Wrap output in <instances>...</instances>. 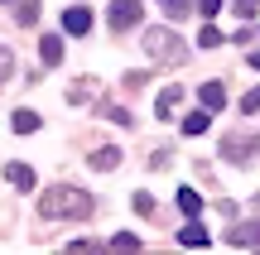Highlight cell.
I'll use <instances>...</instances> for the list:
<instances>
[{
  "mask_svg": "<svg viewBox=\"0 0 260 255\" xmlns=\"http://www.w3.org/2000/svg\"><path fill=\"white\" fill-rule=\"evenodd\" d=\"M198 10H203V15H217V10H222V0H198Z\"/></svg>",
  "mask_w": 260,
  "mask_h": 255,
  "instance_id": "obj_25",
  "label": "cell"
},
{
  "mask_svg": "<svg viewBox=\"0 0 260 255\" xmlns=\"http://www.w3.org/2000/svg\"><path fill=\"white\" fill-rule=\"evenodd\" d=\"M106 116H111L116 125H135V111H125V106H111V111H106Z\"/></svg>",
  "mask_w": 260,
  "mask_h": 255,
  "instance_id": "obj_23",
  "label": "cell"
},
{
  "mask_svg": "<svg viewBox=\"0 0 260 255\" xmlns=\"http://www.w3.org/2000/svg\"><path fill=\"white\" fill-rule=\"evenodd\" d=\"M251 111H260V87H251V92L241 96V116H251Z\"/></svg>",
  "mask_w": 260,
  "mask_h": 255,
  "instance_id": "obj_21",
  "label": "cell"
},
{
  "mask_svg": "<svg viewBox=\"0 0 260 255\" xmlns=\"http://www.w3.org/2000/svg\"><path fill=\"white\" fill-rule=\"evenodd\" d=\"M232 5H236V15H255V5H260V0H232Z\"/></svg>",
  "mask_w": 260,
  "mask_h": 255,
  "instance_id": "obj_24",
  "label": "cell"
},
{
  "mask_svg": "<svg viewBox=\"0 0 260 255\" xmlns=\"http://www.w3.org/2000/svg\"><path fill=\"white\" fill-rule=\"evenodd\" d=\"M39 58H44V67H58V63H63V39L44 34V39H39Z\"/></svg>",
  "mask_w": 260,
  "mask_h": 255,
  "instance_id": "obj_7",
  "label": "cell"
},
{
  "mask_svg": "<svg viewBox=\"0 0 260 255\" xmlns=\"http://www.w3.org/2000/svg\"><path fill=\"white\" fill-rule=\"evenodd\" d=\"M10 72H15V53L0 44V82H10Z\"/></svg>",
  "mask_w": 260,
  "mask_h": 255,
  "instance_id": "obj_19",
  "label": "cell"
},
{
  "mask_svg": "<svg viewBox=\"0 0 260 255\" xmlns=\"http://www.w3.org/2000/svg\"><path fill=\"white\" fill-rule=\"evenodd\" d=\"M198 101H203V111H222V106H226L222 82H203V87H198Z\"/></svg>",
  "mask_w": 260,
  "mask_h": 255,
  "instance_id": "obj_8",
  "label": "cell"
},
{
  "mask_svg": "<svg viewBox=\"0 0 260 255\" xmlns=\"http://www.w3.org/2000/svg\"><path fill=\"white\" fill-rule=\"evenodd\" d=\"M178 207H183L188 217H198V212H203V198H198L193 188H178Z\"/></svg>",
  "mask_w": 260,
  "mask_h": 255,
  "instance_id": "obj_16",
  "label": "cell"
},
{
  "mask_svg": "<svg viewBox=\"0 0 260 255\" xmlns=\"http://www.w3.org/2000/svg\"><path fill=\"white\" fill-rule=\"evenodd\" d=\"M255 202H260V198H255Z\"/></svg>",
  "mask_w": 260,
  "mask_h": 255,
  "instance_id": "obj_28",
  "label": "cell"
},
{
  "mask_svg": "<svg viewBox=\"0 0 260 255\" xmlns=\"http://www.w3.org/2000/svg\"><path fill=\"white\" fill-rule=\"evenodd\" d=\"M145 53L154 58V63H178V58H188L183 39L169 34V29H145Z\"/></svg>",
  "mask_w": 260,
  "mask_h": 255,
  "instance_id": "obj_2",
  "label": "cell"
},
{
  "mask_svg": "<svg viewBox=\"0 0 260 255\" xmlns=\"http://www.w3.org/2000/svg\"><path fill=\"white\" fill-rule=\"evenodd\" d=\"M39 212L53 222H82L96 212V202L82 188H48V193H39Z\"/></svg>",
  "mask_w": 260,
  "mask_h": 255,
  "instance_id": "obj_1",
  "label": "cell"
},
{
  "mask_svg": "<svg viewBox=\"0 0 260 255\" xmlns=\"http://www.w3.org/2000/svg\"><path fill=\"white\" fill-rule=\"evenodd\" d=\"M207 116H212V111H193V116H183V135H207Z\"/></svg>",
  "mask_w": 260,
  "mask_h": 255,
  "instance_id": "obj_13",
  "label": "cell"
},
{
  "mask_svg": "<svg viewBox=\"0 0 260 255\" xmlns=\"http://www.w3.org/2000/svg\"><path fill=\"white\" fill-rule=\"evenodd\" d=\"M5 178L15 183V193H34V169H29V164H10Z\"/></svg>",
  "mask_w": 260,
  "mask_h": 255,
  "instance_id": "obj_9",
  "label": "cell"
},
{
  "mask_svg": "<svg viewBox=\"0 0 260 255\" xmlns=\"http://www.w3.org/2000/svg\"><path fill=\"white\" fill-rule=\"evenodd\" d=\"M135 212L140 217H154V198H149V193H135Z\"/></svg>",
  "mask_w": 260,
  "mask_h": 255,
  "instance_id": "obj_22",
  "label": "cell"
},
{
  "mask_svg": "<svg viewBox=\"0 0 260 255\" xmlns=\"http://www.w3.org/2000/svg\"><path fill=\"white\" fill-rule=\"evenodd\" d=\"M246 63H251V67H260V53H246Z\"/></svg>",
  "mask_w": 260,
  "mask_h": 255,
  "instance_id": "obj_26",
  "label": "cell"
},
{
  "mask_svg": "<svg viewBox=\"0 0 260 255\" xmlns=\"http://www.w3.org/2000/svg\"><path fill=\"white\" fill-rule=\"evenodd\" d=\"M106 250H116V255H135V250H140V236H130V231H121V236H116V241H111Z\"/></svg>",
  "mask_w": 260,
  "mask_h": 255,
  "instance_id": "obj_14",
  "label": "cell"
},
{
  "mask_svg": "<svg viewBox=\"0 0 260 255\" xmlns=\"http://www.w3.org/2000/svg\"><path fill=\"white\" fill-rule=\"evenodd\" d=\"M10 125H15V135H34L39 130V116L34 111H15V116H10Z\"/></svg>",
  "mask_w": 260,
  "mask_h": 255,
  "instance_id": "obj_12",
  "label": "cell"
},
{
  "mask_svg": "<svg viewBox=\"0 0 260 255\" xmlns=\"http://www.w3.org/2000/svg\"><path fill=\"white\" fill-rule=\"evenodd\" d=\"M140 0H111V10H106V19H111V29L116 34H125V29H135L140 24Z\"/></svg>",
  "mask_w": 260,
  "mask_h": 255,
  "instance_id": "obj_3",
  "label": "cell"
},
{
  "mask_svg": "<svg viewBox=\"0 0 260 255\" xmlns=\"http://www.w3.org/2000/svg\"><path fill=\"white\" fill-rule=\"evenodd\" d=\"M116 164H121V150H111V144L92 154V169H116Z\"/></svg>",
  "mask_w": 260,
  "mask_h": 255,
  "instance_id": "obj_15",
  "label": "cell"
},
{
  "mask_svg": "<svg viewBox=\"0 0 260 255\" xmlns=\"http://www.w3.org/2000/svg\"><path fill=\"white\" fill-rule=\"evenodd\" d=\"M226 246H236V250H260V222H236V227L226 231Z\"/></svg>",
  "mask_w": 260,
  "mask_h": 255,
  "instance_id": "obj_5",
  "label": "cell"
},
{
  "mask_svg": "<svg viewBox=\"0 0 260 255\" xmlns=\"http://www.w3.org/2000/svg\"><path fill=\"white\" fill-rule=\"evenodd\" d=\"M92 92H96V82H87V77H82V82H73V87H68V101H73V106H82Z\"/></svg>",
  "mask_w": 260,
  "mask_h": 255,
  "instance_id": "obj_17",
  "label": "cell"
},
{
  "mask_svg": "<svg viewBox=\"0 0 260 255\" xmlns=\"http://www.w3.org/2000/svg\"><path fill=\"white\" fill-rule=\"evenodd\" d=\"M164 5H178V0H164Z\"/></svg>",
  "mask_w": 260,
  "mask_h": 255,
  "instance_id": "obj_27",
  "label": "cell"
},
{
  "mask_svg": "<svg viewBox=\"0 0 260 255\" xmlns=\"http://www.w3.org/2000/svg\"><path fill=\"white\" fill-rule=\"evenodd\" d=\"M178 96H183V87H164V92H159V101H154V111L164 116V121H169V116L178 111Z\"/></svg>",
  "mask_w": 260,
  "mask_h": 255,
  "instance_id": "obj_11",
  "label": "cell"
},
{
  "mask_svg": "<svg viewBox=\"0 0 260 255\" xmlns=\"http://www.w3.org/2000/svg\"><path fill=\"white\" fill-rule=\"evenodd\" d=\"M222 154L226 159H255L260 154V135L251 140V135H222Z\"/></svg>",
  "mask_w": 260,
  "mask_h": 255,
  "instance_id": "obj_4",
  "label": "cell"
},
{
  "mask_svg": "<svg viewBox=\"0 0 260 255\" xmlns=\"http://www.w3.org/2000/svg\"><path fill=\"white\" fill-rule=\"evenodd\" d=\"M15 19H19V24L29 29V24L39 19V0H19V15H15Z\"/></svg>",
  "mask_w": 260,
  "mask_h": 255,
  "instance_id": "obj_18",
  "label": "cell"
},
{
  "mask_svg": "<svg viewBox=\"0 0 260 255\" xmlns=\"http://www.w3.org/2000/svg\"><path fill=\"white\" fill-rule=\"evenodd\" d=\"M178 246H183V250H203V246H207V227H198V222H188V227L178 231Z\"/></svg>",
  "mask_w": 260,
  "mask_h": 255,
  "instance_id": "obj_10",
  "label": "cell"
},
{
  "mask_svg": "<svg viewBox=\"0 0 260 255\" xmlns=\"http://www.w3.org/2000/svg\"><path fill=\"white\" fill-rule=\"evenodd\" d=\"M63 29L68 34H87V29H92V10L87 5H68L63 10Z\"/></svg>",
  "mask_w": 260,
  "mask_h": 255,
  "instance_id": "obj_6",
  "label": "cell"
},
{
  "mask_svg": "<svg viewBox=\"0 0 260 255\" xmlns=\"http://www.w3.org/2000/svg\"><path fill=\"white\" fill-rule=\"evenodd\" d=\"M198 44H203V48H217V44H222V29L203 24V34H198Z\"/></svg>",
  "mask_w": 260,
  "mask_h": 255,
  "instance_id": "obj_20",
  "label": "cell"
}]
</instances>
